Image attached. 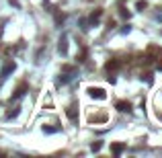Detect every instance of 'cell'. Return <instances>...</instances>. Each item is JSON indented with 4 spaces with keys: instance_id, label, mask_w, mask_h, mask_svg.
I'll use <instances>...</instances> for the list:
<instances>
[{
    "instance_id": "cell-11",
    "label": "cell",
    "mask_w": 162,
    "mask_h": 158,
    "mask_svg": "<svg viewBox=\"0 0 162 158\" xmlns=\"http://www.w3.org/2000/svg\"><path fill=\"white\" fill-rule=\"evenodd\" d=\"M101 148H103V144H101V142H92V146H90V150H92V152H99Z\"/></svg>"
},
{
    "instance_id": "cell-6",
    "label": "cell",
    "mask_w": 162,
    "mask_h": 158,
    "mask_svg": "<svg viewBox=\"0 0 162 158\" xmlns=\"http://www.w3.org/2000/svg\"><path fill=\"white\" fill-rule=\"evenodd\" d=\"M27 90H29V84H27V82H21L19 86H17V90H14V95H13V96H14V99H21V96L25 95Z\"/></svg>"
},
{
    "instance_id": "cell-10",
    "label": "cell",
    "mask_w": 162,
    "mask_h": 158,
    "mask_svg": "<svg viewBox=\"0 0 162 158\" xmlns=\"http://www.w3.org/2000/svg\"><path fill=\"white\" fill-rule=\"evenodd\" d=\"M86 60V49H80V54L76 55V62H84Z\"/></svg>"
},
{
    "instance_id": "cell-9",
    "label": "cell",
    "mask_w": 162,
    "mask_h": 158,
    "mask_svg": "<svg viewBox=\"0 0 162 158\" xmlns=\"http://www.w3.org/2000/svg\"><path fill=\"white\" fill-rule=\"evenodd\" d=\"M103 14V10L101 8H96L95 13H92V17H90V21H92V25H96V23H99V17H101Z\"/></svg>"
},
{
    "instance_id": "cell-7",
    "label": "cell",
    "mask_w": 162,
    "mask_h": 158,
    "mask_svg": "<svg viewBox=\"0 0 162 158\" xmlns=\"http://www.w3.org/2000/svg\"><path fill=\"white\" fill-rule=\"evenodd\" d=\"M123 150H125V144H119V142H113V144H111V152H113V154H121Z\"/></svg>"
},
{
    "instance_id": "cell-15",
    "label": "cell",
    "mask_w": 162,
    "mask_h": 158,
    "mask_svg": "<svg viewBox=\"0 0 162 158\" xmlns=\"http://www.w3.org/2000/svg\"><path fill=\"white\" fill-rule=\"evenodd\" d=\"M156 68H158V70L162 72V58H158V64H156Z\"/></svg>"
},
{
    "instance_id": "cell-3",
    "label": "cell",
    "mask_w": 162,
    "mask_h": 158,
    "mask_svg": "<svg viewBox=\"0 0 162 158\" xmlns=\"http://www.w3.org/2000/svg\"><path fill=\"white\" fill-rule=\"evenodd\" d=\"M115 109L121 111V113H129V111H131V103H129V101H117V103H115Z\"/></svg>"
},
{
    "instance_id": "cell-13",
    "label": "cell",
    "mask_w": 162,
    "mask_h": 158,
    "mask_svg": "<svg viewBox=\"0 0 162 158\" xmlns=\"http://www.w3.org/2000/svg\"><path fill=\"white\" fill-rule=\"evenodd\" d=\"M142 78H146V82H148V84H152V80H154V78H152V74H150V72H148V74H144Z\"/></svg>"
},
{
    "instance_id": "cell-8",
    "label": "cell",
    "mask_w": 162,
    "mask_h": 158,
    "mask_svg": "<svg viewBox=\"0 0 162 158\" xmlns=\"http://www.w3.org/2000/svg\"><path fill=\"white\" fill-rule=\"evenodd\" d=\"M58 49H60V54H66V51H68V37H62V39H60Z\"/></svg>"
},
{
    "instance_id": "cell-2",
    "label": "cell",
    "mask_w": 162,
    "mask_h": 158,
    "mask_svg": "<svg viewBox=\"0 0 162 158\" xmlns=\"http://www.w3.org/2000/svg\"><path fill=\"white\" fill-rule=\"evenodd\" d=\"M119 68H121V62H119L117 58H111V60L105 64V70H107V72H115V70H119Z\"/></svg>"
},
{
    "instance_id": "cell-12",
    "label": "cell",
    "mask_w": 162,
    "mask_h": 158,
    "mask_svg": "<svg viewBox=\"0 0 162 158\" xmlns=\"http://www.w3.org/2000/svg\"><path fill=\"white\" fill-rule=\"evenodd\" d=\"M148 6V4H146V2H142V0H140V2H138V4H135V8H138V10H144V8Z\"/></svg>"
},
{
    "instance_id": "cell-14",
    "label": "cell",
    "mask_w": 162,
    "mask_h": 158,
    "mask_svg": "<svg viewBox=\"0 0 162 158\" xmlns=\"http://www.w3.org/2000/svg\"><path fill=\"white\" fill-rule=\"evenodd\" d=\"M121 17H129V10H127V8H121Z\"/></svg>"
},
{
    "instance_id": "cell-1",
    "label": "cell",
    "mask_w": 162,
    "mask_h": 158,
    "mask_svg": "<svg viewBox=\"0 0 162 158\" xmlns=\"http://www.w3.org/2000/svg\"><path fill=\"white\" fill-rule=\"evenodd\" d=\"M88 95L92 96V99H101V101H105V99H107L105 88H95V86H90V88H88Z\"/></svg>"
},
{
    "instance_id": "cell-5",
    "label": "cell",
    "mask_w": 162,
    "mask_h": 158,
    "mask_svg": "<svg viewBox=\"0 0 162 158\" xmlns=\"http://www.w3.org/2000/svg\"><path fill=\"white\" fill-rule=\"evenodd\" d=\"M14 68H17V64H14V62H8L6 66L2 68V72H0V76H2V78H6V76H10V74L14 72Z\"/></svg>"
},
{
    "instance_id": "cell-4",
    "label": "cell",
    "mask_w": 162,
    "mask_h": 158,
    "mask_svg": "<svg viewBox=\"0 0 162 158\" xmlns=\"http://www.w3.org/2000/svg\"><path fill=\"white\" fill-rule=\"evenodd\" d=\"M66 115H68L70 121H76V119H78V107H76V105H70L66 109Z\"/></svg>"
}]
</instances>
